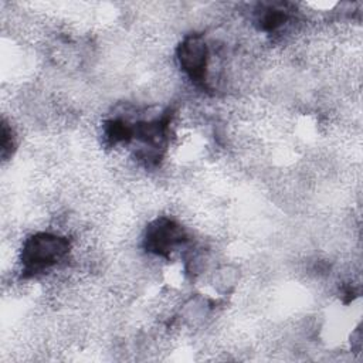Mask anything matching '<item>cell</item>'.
I'll return each mask as SVG.
<instances>
[{
    "label": "cell",
    "mask_w": 363,
    "mask_h": 363,
    "mask_svg": "<svg viewBox=\"0 0 363 363\" xmlns=\"http://www.w3.org/2000/svg\"><path fill=\"white\" fill-rule=\"evenodd\" d=\"M186 241L187 234L177 221L169 217H159L146 227L143 245L146 251L155 255L167 257Z\"/></svg>",
    "instance_id": "obj_2"
},
{
    "label": "cell",
    "mask_w": 363,
    "mask_h": 363,
    "mask_svg": "<svg viewBox=\"0 0 363 363\" xmlns=\"http://www.w3.org/2000/svg\"><path fill=\"white\" fill-rule=\"evenodd\" d=\"M68 238L52 233H35L26 238L21 248V267L26 277H33L54 267L67 257Z\"/></svg>",
    "instance_id": "obj_1"
},
{
    "label": "cell",
    "mask_w": 363,
    "mask_h": 363,
    "mask_svg": "<svg viewBox=\"0 0 363 363\" xmlns=\"http://www.w3.org/2000/svg\"><path fill=\"white\" fill-rule=\"evenodd\" d=\"M177 60L184 74L196 84L207 79L208 45L200 34H190L177 47Z\"/></svg>",
    "instance_id": "obj_3"
}]
</instances>
